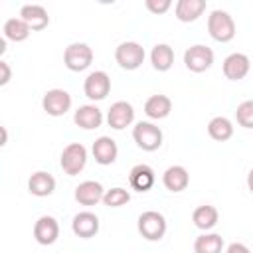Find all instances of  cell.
<instances>
[{"label":"cell","mask_w":253,"mask_h":253,"mask_svg":"<svg viewBox=\"0 0 253 253\" xmlns=\"http://www.w3.org/2000/svg\"><path fill=\"white\" fill-rule=\"evenodd\" d=\"M132 138L138 144V148H142L146 152H152V150L160 148V144H162V130L152 123L140 121L132 128Z\"/></svg>","instance_id":"cell-4"},{"label":"cell","mask_w":253,"mask_h":253,"mask_svg":"<svg viewBox=\"0 0 253 253\" xmlns=\"http://www.w3.org/2000/svg\"><path fill=\"white\" fill-rule=\"evenodd\" d=\"M162 182H164V186L170 192H182L190 184V174H188V170L184 166H178L176 164V166H170V168L164 170Z\"/></svg>","instance_id":"cell-18"},{"label":"cell","mask_w":253,"mask_h":253,"mask_svg":"<svg viewBox=\"0 0 253 253\" xmlns=\"http://www.w3.org/2000/svg\"><path fill=\"white\" fill-rule=\"evenodd\" d=\"M225 253H251V251H249L247 245H243V243H231Z\"/></svg>","instance_id":"cell-32"},{"label":"cell","mask_w":253,"mask_h":253,"mask_svg":"<svg viewBox=\"0 0 253 253\" xmlns=\"http://www.w3.org/2000/svg\"><path fill=\"white\" fill-rule=\"evenodd\" d=\"M235 119L243 128H253V99L243 101L241 105H237Z\"/></svg>","instance_id":"cell-29"},{"label":"cell","mask_w":253,"mask_h":253,"mask_svg":"<svg viewBox=\"0 0 253 253\" xmlns=\"http://www.w3.org/2000/svg\"><path fill=\"white\" fill-rule=\"evenodd\" d=\"M71 229L77 237L89 239L99 231V217L91 211H79L71 221Z\"/></svg>","instance_id":"cell-13"},{"label":"cell","mask_w":253,"mask_h":253,"mask_svg":"<svg viewBox=\"0 0 253 253\" xmlns=\"http://www.w3.org/2000/svg\"><path fill=\"white\" fill-rule=\"evenodd\" d=\"M6 140H8V132H6V128L2 126V142H0V144H6Z\"/></svg>","instance_id":"cell-34"},{"label":"cell","mask_w":253,"mask_h":253,"mask_svg":"<svg viewBox=\"0 0 253 253\" xmlns=\"http://www.w3.org/2000/svg\"><path fill=\"white\" fill-rule=\"evenodd\" d=\"M83 91L91 101H101L111 91V77L105 71H93L83 83Z\"/></svg>","instance_id":"cell-9"},{"label":"cell","mask_w":253,"mask_h":253,"mask_svg":"<svg viewBox=\"0 0 253 253\" xmlns=\"http://www.w3.org/2000/svg\"><path fill=\"white\" fill-rule=\"evenodd\" d=\"M73 121H75V125H77L79 128L91 130V128L101 126V123H103V113H101V109L95 107V105H83V107H79V109L75 111Z\"/></svg>","instance_id":"cell-14"},{"label":"cell","mask_w":253,"mask_h":253,"mask_svg":"<svg viewBox=\"0 0 253 253\" xmlns=\"http://www.w3.org/2000/svg\"><path fill=\"white\" fill-rule=\"evenodd\" d=\"M223 237L217 233H204L194 241V253H221Z\"/></svg>","instance_id":"cell-26"},{"label":"cell","mask_w":253,"mask_h":253,"mask_svg":"<svg viewBox=\"0 0 253 253\" xmlns=\"http://www.w3.org/2000/svg\"><path fill=\"white\" fill-rule=\"evenodd\" d=\"M150 61H152V67L158 69V71H168L174 63V51L168 43H156L150 51Z\"/></svg>","instance_id":"cell-23"},{"label":"cell","mask_w":253,"mask_h":253,"mask_svg":"<svg viewBox=\"0 0 253 253\" xmlns=\"http://www.w3.org/2000/svg\"><path fill=\"white\" fill-rule=\"evenodd\" d=\"M61 168L65 174L69 176H75L79 174L83 168H85V162H87V148L81 144V142H71L63 148L61 152Z\"/></svg>","instance_id":"cell-5"},{"label":"cell","mask_w":253,"mask_h":253,"mask_svg":"<svg viewBox=\"0 0 253 253\" xmlns=\"http://www.w3.org/2000/svg\"><path fill=\"white\" fill-rule=\"evenodd\" d=\"M247 188H249V192L253 194V168H251L249 174H247Z\"/></svg>","instance_id":"cell-33"},{"label":"cell","mask_w":253,"mask_h":253,"mask_svg":"<svg viewBox=\"0 0 253 253\" xmlns=\"http://www.w3.org/2000/svg\"><path fill=\"white\" fill-rule=\"evenodd\" d=\"M42 107L47 115L51 117H61L69 111L71 107V95L65 89H49L43 99H42Z\"/></svg>","instance_id":"cell-8"},{"label":"cell","mask_w":253,"mask_h":253,"mask_svg":"<svg viewBox=\"0 0 253 253\" xmlns=\"http://www.w3.org/2000/svg\"><path fill=\"white\" fill-rule=\"evenodd\" d=\"M170 111H172V101H170V97L160 95V93L148 97L146 103H144V113H146L150 119H164V117L170 115Z\"/></svg>","instance_id":"cell-22"},{"label":"cell","mask_w":253,"mask_h":253,"mask_svg":"<svg viewBox=\"0 0 253 253\" xmlns=\"http://www.w3.org/2000/svg\"><path fill=\"white\" fill-rule=\"evenodd\" d=\"M117 154H119V148L111 136H99L93 142V156L99 164H103V166L113 164L117 160Z\"/></svg>","instance_id":"cell-15"},{"label":"cell","mask_w":253,"mask_h":253,"mask_svg":"<svg viewBox=\"0 0 253 253\" xmlns=\"http://www.w3.org/2000/svg\"><path fill=\"white\" fill-rule=\"evenodd\" d=\"M184 63L190 71L194 73H202L206 69L211 67L213 63V51L208 47V45H202V43H196L192 47L186 49L184 53Z\"/></svg>","instance_id":"cell-7"},{"label":"cell","mask_w":253,"mask_h":253,"mask_svg":"<svg viewBox=\"0 0 253 253\" xmlns=\"http://www.w3.org/2000/svg\"><path fill=\"white\" fill-rule=\"evenodd\" d=\"M128 182L136 192H146L154 184V170L148 164H136L128 174Z\"/></svg>","instance_id":"cell-20"},{"label":"cell","mask_w":253,"mask_h":253,"mask_svg":"<svg viewBox=\"0 0 253 253\" xmlns=\"http://www.w3.org/2000/svg\"><path fill=\"white\" fill-rule=\"evenodd\" d=\"M105 196L103 186L95 180H85L75 188V200L83 206H95L97 202H101Z\"/></svg>","instance_id":"cell-16"},{"label":"cell","mask_w":253,"mask_h":253,"mask_svg":"<svg viewBox=\"0 0 253 253\" xmlns=\"http://www.w3.org/2000/svg\"><path fill=\"white\" fill-rule=\"evenodd\" d=\"M28 190H30V194H34L38 198H45L55 190V178L42 170L34 172L28 180Z\"/></svg>","instance_id":"cell-19"},{"label":"cell","mask_w":253,"mask_h":253,"mask_svg":"<svg viewBox=\"0 0 253 253\" xmlns=\"http://www.w3.org/2000/svg\"><path fill=\"white\" fill-rule=\"evenodd\" d=\"M20 18L30 26V30H43L49 24V16L40 4H26L20 10Z\"/></svg>","instance_id":"cell-17"},{"label":"cell","mask_w":253,"mask_h":253,"mask_svg":"<svg viewBox=\"0 0 253 253\" xmlns=\"http://www.w3.org/2000/svg\"><path fill=\"white\" fill-rule=\"evenodd\" d=\"M93 61V49L87 43H69L63 51V63L71 71H83L91 65Z\"/></svg>","instance_id":"cell-3"},{"label":"cell","mask_w":253,"mask_h":253,"mask_svg":"<svg viewBox=\"0 0 253 253\" xmlns=\"http://www.w3.org/2000/svg\"><path fill=\"white\" fill-rule=\"evenodd\" d=\"M208 32L215 42H229L235 36V22L225 10H213L208 16Z\"/></svg>","instance_id":"cell-1"},{"label":"cell","mask_w":253,"mask_h":253,"mask_svg":"<svg viewBox=\"0 0 253 253\" xmlns=\"http://www.w3.org/2000/svg\"><path fill=\"white\" fill-rule=\"evenodd\" d=\"M217 217H219L217 210H215L213 206H210V204L198 206V208L194 210V213H192V221H194V225L200 227V229H206V231L211 229V227L217 223Z\"/></svg>","instance_id":"cell-24"},{"label":"cell","mask_w":253,"mask_h":253,"mask_svg":"<svg viewBox=\"0 0 253 253\" xmlns=\"http://www.w3.org/2000/svg\"><path fill=\"white\" fill-rule=\"evenodd\" d=\"M138 231L148 241L162 239L164 233H166V219H164V215L154 211V210H148V211L140 213V217H138Z\"/></svg>","instance_id":"cell-2"},{"label":"cell","mask_w":253,"mask_h":253,"mask_svg":"<svg viewBox=\"0 0 253 253\" xmlns=\"http://www.w3.org/2000/svg\"><path fill=\"white\" fill-rule=\"evenodd\" d=\"M130 200V194L125 188H111L103 196V204L109 208H121Z\"/></svg>","instance_id":"cell-28"},{"label":"cell","mask_w":253,"mask_h":253,"mask_svg":"<svg viewBox=\"0 0 253 253\" xmlns=\"http://www.w3.org/2000/svg\"><path fill=\"white\" fill-rule=\"evenodd\" d=\"M132 119H134V109L126 101L113 103L111 109H109V113H107V123L115 130H123L125 126H128L132 123Z\"/></svg>","instance_id":"cell-10"},{"label":"cell","mask_w":253,"mask_h":253,"mask_svg":"<svg viewBox=\"0 0 253 253\" xmlns=\"http://www.w3.org/2000/svg\"><path fill=\"white\" fill-rule=\"evenodd\" d=\"M208 134L213 138V140H229L231 134H233V125L229 119L225 117H213L210 123H208Z\"/></svg>","instance_id":"cell-25"},{"label":"cell","mask_w":253,"mask_h":253,"mask_svg":"<svg viewBox=\"0 0 253 253\" xmlns=\"http://www.w3.org/2000/svg\"><path fill=\"white\" fill-rule=\"evenodd\" d=\"M249 67H251V61L245 53H229L225 59H223V75L231 81H239L243 79L247 73H249Z\"/></svg>","instance_id":"cell-11"},{"label":"cell","mask_w":253,"mask_h":253,"mask_svg":"<svg viewBox=\"0 0 253 253\" xmlns=\"http://www.w3.org/2000/svg\"><path fill=\"white\" fill-rule=\"evenodd\" d=\"M0 85H6L8 81H10V75H12V71H10V65L6 63V61H0Z\"/></svg>","instance_id":"cell-31"},{"label":"cell","mask_w":253,"mask_h":253,"mask_svg":"<svg viewBox=\"0 0 253 253\" xmlns=\"http://www.w3.org/2000/svg\"><path fill=\"white\" fill-rule=\"evenodd\" d=\"M4 49H6V42L0 40V53H4Z\"/></svg>","instance_id":"cell-35"},{"label":"cell","mask_w":253,"mask_h":253,"mask_svg":"<svg viewBox=\"0 0 253 253\" xmlns=\"http://www.w3.org/2000/svg\"><path fill=\"white\" fill-rule=\"evenodd\" d=\"M170 6H172L170 0H146V8L154 14H164Z\"/></svg>","instance_id":"cell-30"},{"label":"cell","mask_w":253,"mask_h":253,"mask_svg":"<svg viewBox=\"0 0 253 253\" xmlns=\"http://www.w3.org/2000/svg\"><path fill=\"white\" fill-rule=\"evenodd\" d=\"M174 10L180 22H194L206 10V0H178Z\"/></svg>","instance_id":"cell-21"},{"label":"cell","mask_w":253,"mask_h":253,"mask_svg":"<svg viewBox=\"0 0 253 253\" xmlns=\"http://www.w3.org/2000/svg\"><path fill=\"white\" fill-rule=\"evenodd\" d=\"M34 237L40 245H51L59 237V223L51 215H42L34 225Z\"/></svg>","instance_id":"cell-12"},{"label":"cell","mask_w":253,"mask_h":253,"mask_svg":"<svg viewBox=\"0 0 253 253\" xmlns=\"http://www.w3.org/2000/svg\"><path fill=\"white\" fill-rule=\"evenodd\" d=\"M115 59L123 69H136L140 67V63L144 61V47L136 42H123L117 49H115Z\"/></svg>","instance_id":"cell-6"},{"label":"cell","mask_w":253,"mask_h":253,"mask_svg":"<svg viewBox=\"0 0 253 253\" xmlns=\"http://www.w3.org/2000/svg\"><path fill=\"white\" fill-rule=\"evenodd\" d=\"M30 32H32L30 26L22 18H10L4 24V36L6 40H12V42H24L30 36Z\"/></svg>","instance_id":"cell-27"}]
</instances>
